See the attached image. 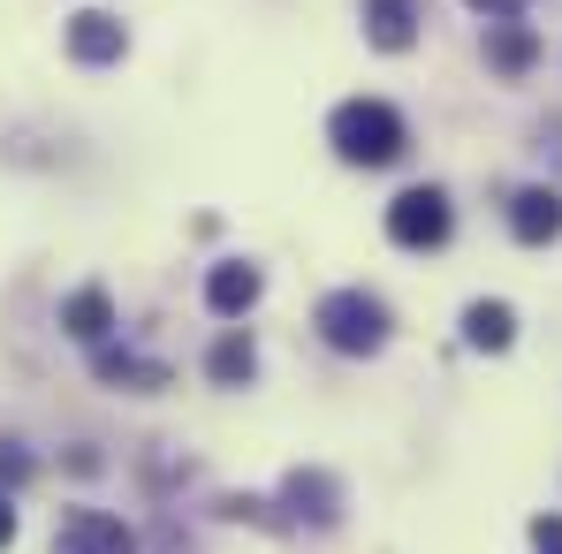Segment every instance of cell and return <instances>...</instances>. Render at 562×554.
<instances>
[{"instance_id":"1","label":"cell","mask_w":562,"mask_h":554,"mask_svg":"<svg viewBox=\"0 0 562 554\" xmlns=\"http://www.w3.org/2000/svg\"><path fill=\"white\" fill-rule=\"evenodd\" d=\"M327 145H335L350 168H387V160H403L411 129H403V114H395L387 99H342L335 122H327Z\"/></svg>"},{"instance_id":"2","label":"cell","mask_w":562,"mask_h":554,"mask_svg":"<svg viewBox=\"0 0 562 554\" xmlns=\"http://www.w3.org/2000/svg\"><path fill=\"white\" fill-rule=\"evenodd\" d=\"M319 335H327V350H342V358H373L380 342H387V304L366 296V289H335V296L319 304Z\"/></svg>"},{"instance_id":"3","label":"cell","mask_w":562,"mask_h":554,"mask_svg":"<svg viewBox=\"0 0 562 554\" xmlns=\"http://www.w3.org/2000/svg\"><path fill=\"white\" fill-rule=\"evenodd\" d=\"M449 228H457V213H449V197H441L434 183L403 190V197L387 205V236H395L403 251H441V244H449Z\"/></svg>"},{"instance_id":"4","label":"cell","mask_w":562,"mask_h":554,"mask_svg":"<svg viewBox=\"0 0 562 554\" xmlns=\"http://www.w3.org/2000/svg\"><path fill=\"white\" fill-rule=\"evenodd\" d=\"M54 554H137V532L106 509H69L54 532Z\"/></svg>"},{"instance_id":"5","label":"cell","mask_w":562,"mask_h":554,"mask_svg":"<svg viewBox=\"0 0 562 554\" xmlns=\"http://www.w3.org/2000/svg\"><path fill=\"white\" fill-rule=\"evenodd\" d=\"M509 236L517 244H555L562 236V190H517L509 197Z\"/></svg>"},{"instance_id":"6","label":"cell","mask_w":562,"mask_h":554,"mask_svg":"<svg viewBox=\"0 0 562 554\" xmlns=\"http://www.w3.org/2000/svg\"><path fill=\"white\" fill-rule=\"evenodd\" d=\"M259 289H267V274H259V267L228 259V267H213V274H205V304H213L221 319H244V312L259 304Z\"/></svg>"},{"instance_id":"7","label":"cell","mask_w":562,"mask_h":554,"mask_svg":"<svg viewBox=\"0 0 562 554\" xmlns=\"http://www.w3.org/2000/svg\"><path fill=\"white\" fill-rule=\"evenodd\" d=\"M464 342H471V350H486V358H494V350H509V342H517V312H509L502 296L464 304Z\"/></svg>"},{"instance_id":"8","label":"cell","mask_w":562,"mask_h":554,"mask_svg":"<svg viewBox=\"0 0 562 554\" xmlns=\"http://www.w3.org/2000/svg\"><path fill=\"white\" fill-rule=\"evenodd\" d=\"M366 38L380 54H403L418 38V0H366Z\"/></svg>"},{"instance_id":"9","label":"cell","mask_w":562,"mask_h":554,"mask_svg":"<svg viewBox=\"0 0 562 554\" xmlns=\"http://www.w3.org/2000/svg\"><path fill=\"white\" fill-rule=\"evenodd\" d=\"M122 46H130V38H122V23H114V15H77V23H69V54H77V61H122Z\"/></svg>"},{"instance_id":"10","label":"cell","mask_w":562,"mask_h":554,"mask_svg":"<svg viewBox=\"0 0 562 554\" xmlns=\"http://www.w3.org/2000/svg\"><path fill=\"white\" fill-rule=\"evenodd\" d=\"M532 54H540V46H532V31H525L517 15H502V23L486 31V61H494L502 77H525V69H532Z\"/></svg>"},{"instance_id":"11","label":"cell","mask_w":562,"mask_h":554,"mask_svg":"<svg viewBox=\"0 0 562 554\" xmlns=\"http://www.w3.org/2000/svg\"><path fill=\"white\" fill-rule=\"evenodd\" d=\"M61 327H69L77 342H92V350H99V342L114 335V304H106L99 289H77V296L61 304Z\"/></svg>"},{"instance_id":"12","label":"cell","mask_w":562,"mask_h":554,"mask_svg":"<svg viewBox=\"0 0 562 554\" xmlns=\"http://www.w3.org/2000/svg\"><path fill=\"white\" fill-rule=\"evenodd\" d=\"M335 501H342V494H335V478H327V471H296V478H289V509H296V517L335 524Z\"/></svg>"},{"instance_id":"13","label":"cell","mask_w":562,"mask_h":554,"mask_svg":"<svg viewBox=\"0 0 562 554\" xmlns=\"http://www.w3.org/2000/svg\"><path fill=\"white\" fill-rule=\"evenodd\" d=\"M205 372H213L221 387H244V380L259 372V350H251V335H221V342H213V358H205Z\"/></svg>"},{"instance_id":"14","label":"cell","mask_w":562,"mask_h":554,"mask_svg":"<svg viewBox=\"0 0 562 554\" xmlns=\"http://www.w3.org/2000/svg\"><path fill=\"white\" fill-rule=\"evenodd\" d=\"M99 380H137V387H160L168 372L145 365V358H130V350H106V342H99Z\"/></svg>"},{"instance_id":"15","label":"cell","mask_w":562,"mask_h":554,"mask_svg":"<svg viewBox=\"0 0 562 554\" xmlns=\"http://www.w3.org/2000/svg\"><path fill=\"white\" fill-rule=\"evenodd\" d=\"M23 478H31V456L15 441H0V486H23Z\"/></svg>"},{"instance_id":"16","label":"cell","mask_w":562,"mask_h":554,"mask_svg":"<svg viewBox=\"0 0 562 554\" xmlns=\"http://www.w3.org/2000/svg\"><path fill=\"white\" fill-rule=\"evenodd\" d=\"M532 554H562V517H532Z\"/></svg>"},{"instance_id":"17","label":"cell","mask_w":562,"mask_h":554,"mask_svg":"<svg viewBox=\"0 0 562 554\" xmlns=\"http://www.w3.org/2000/svg\"><path fill=\"white\" fill-rule=\"evenodd\" d=\"M15 547V501H8V494H0V554Z\"/></svg>"},{"instance_id":"18","label":"cell","mask_w":562,"mask_h":554,"mask_svg":"<svg viewBox=\"0 0 562 554\" xmlns=\"http://www.w3.org/2000/svg\"><path fill=\"white\" fill-rule=\"evenodd\" d=\"M464 8H479V15H494V23H502V15H517L525 0H464Z\"/></svg>"}]
</instances>
